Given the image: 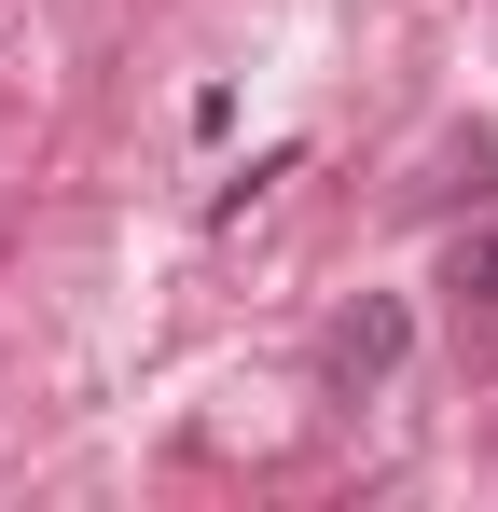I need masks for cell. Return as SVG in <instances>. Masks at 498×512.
<instances>
[{"mask_svg": "<svg viewBox=\"0 0 498 512\" xmlns=\"http://www.w3.org/2000/svg\"><path fill=\"white\" fill-rule=\"evenodd\" d=\"M457 291H471V305L498 319V222H485V236H457Z\"/></svg>", "mask_w": 498, "mask_h": 512, "instance_id": "cell-2", "label": "cell"}, {"mask_svg": "<svg viewBox=\"0 0 498 512\" xmlns=\"http://www.w3.org/2000/svg\"><path fill=\"white\" fill-rule=\"evenodd\" d=\"M402 346H415V319L388 305V291H360V305H346V319L319 333V374L346 388V402H360V388H388V374H402Z\"/></svg>", "mask_w": 498, "mask_h": 512, "instance_id": "cell-1", "label": "cell"}]
</instances>
